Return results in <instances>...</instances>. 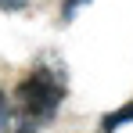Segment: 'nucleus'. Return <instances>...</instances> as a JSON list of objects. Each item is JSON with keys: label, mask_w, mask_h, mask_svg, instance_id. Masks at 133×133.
Listing matches in <instances>:
<instances>
[{"label": "nucleus", "mask_w": 133, "mask_h": 133, "mask_svg": "<svg viewBox=\"0 0 133 133\" xmlns=\"http://www.w3.org/2000/svg\"><path fill=\"white\" fill-rule=\"evenodd\" d=\"M65 101V72L54 65H36L25 76L7 111V133H36L54 119V111Z\"/></svg>", "instance_id": "f257e3e1"}, {"label": "nucleus", "mask_w": 133, "mask_h": 133, "mask_svg": "<svg viewBox=\"0 0 133 133\" xmlns=\"http://www.w3.org/2000/svg\"><path fill=\"white\" fill-rule=\"evenodd\" d=\"M126 122H133V101H130V104H122L119 111H108L104 122H101V130H104V133H115L119 126H126Z\"/></svg>", "instance_id": "f03ea898"}, {"label": "nucleus", "mask_w": 133, "mask_h": 133, "mask_svg": "<svg viewBox=\"0 0 133 133\" xmlns=\"http://www.w3.org/2000/svg\"><path fill=\"white\" fill-rule=\"evenodd\" d=\"M83 4H90V0H65V4H61V22H72Z\"/></svg>", "instance_id": "7ed1b4c3"}, {"label": "nucleus", "mask_w": 133, "mask_h": 133, "mask_svg": "<svg viewBox=\"0 0 133 133\" xmlns=\"http://www.w3.org/2000/svg\"><path fill=\"white\" fill-rule=\"evenodd\" d=\"M29 0H0V11H22Z\"/></svg>", "instance_id": "20e7f679"}, {"label": "nucleus", "mask_w": 133, "mask_h": 133, "mask_svg": "<svg viewBox=\"0 0 133 133\" xmlns=\"http://www.w3.org/2000/svg\"><path fill=\"white\" fill-rule=\"evenodd\" d=\"M0 119H4V94H0Z\"/></svg>", "instance_id": "39448f33"}]
</instances>
